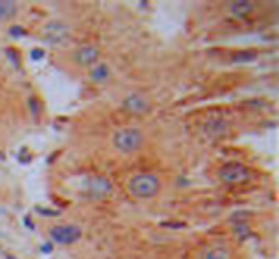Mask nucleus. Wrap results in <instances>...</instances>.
Returning <instances> with one entry per match:
<instances>
[{
	"label": "nucleus",
	"mask_w": 279,
	"mask_h": 259,
	"mask_svg": "<svg viewBox=\"0 0 279 259\" xmlns=\"http://www.w3.org/2000/svg\"><path fill=\"white\" fill-rule=\"evenodd\" d=\"M254 12V2H247V0H237L230 4V13L235 17H245L249 13Z\"/></svg>",
	"instance_id": "obj_12"
},
{
	"label": "nucleus",
	"mask_w": 279,
	"mask_h": 259,
	"mask_svg": "<svg viewBox=\"0 0 279 259\" xmlns=\"http://www.w3.org/2000/svg\"><path fill=\"white\" fill-rule=\"evenodd\" d=\"M20 12V4L14 0H0V23L12 21Z\"/></svg>",
	"instance_id": "obj_11"
},
{
	"label": "nucleus",
	"mask_w": 279,
	"mask_h": 259,
	"mask_svg": "<svg viewBox=\"0 0 279 259\" xmlns=\"http://www.w3.org/2000/svg\"><path fill=\"white\" fill-rule=\"evenodd\" d=\"M50 238L55 244H75L82 238V229L75 223H65V225H55L50 229Z\"/></svg>",
	"instance_id": "obj_4"
},
{
	"label": "nucleus",
	"mask_w": 279,
	"mask_h": 259,
	"mask_svg": "<svg viewBox=\"0 0 279 259\" xmlns=\"http://www.w3.org/2000/svg\"><path fill=\"white\" fill-rule=\"evenodd\" d=\"M88 76L96 84H103V82H107V80L111 78V67H109L107 63H96V65H92V69H90Z\"/></svg>",
	"instance_id": "obj_10"
},
{
	"label": "nucleus",
	"mask_w": 279,
	"mask_h": 259,
	"mask_svg": "<svg viewBox=\"0 0 279 259\" xmlns=\"http://www.w3.org/2000/svg\"><path fill=\"white\" fill-rule=\"evenodd\" d=\"M73 57H75L77 65L92 67L98 63V59H100V48L92 46V44H84V46H81L79 50H75Z\"/></svg>",
	"instance_id": "obj_8"
},
{
	"label": "nucleus",
	"mask_w": 279,
	"mask_h": 259,
	"mask_svg": "<svg viewBox=\"0 0 279 259\" xmlns=\"http://www.w3.org/2000/svg\"><path fill=\"white\" fill-rule=\"evenodd\" d=\"M199 259H232V250L224 244H214L201 250Z\"/></svg>",
	"instance_id": "obj_9"
},
{
	"label": "nucleus",
	"mask_w": 279,
	"mask_h": 259,
	"mask_svg": "<svg viewBox=\"0 0 279 259\" xmlns=\"http://www.w3.org/2000/svg\"><path fill=\"white\" fill-rule=\"evenodd\" d=\"M69 34H71V27L63 21H50L42 27V38L50 44H60L69 38Z\"/></svg>",
	"instance_id": "obj_7"
},
{
	"label": "nucleus",
	"mask_w": 279,
	"mask_h": 259,
	"mask_svg": "<svg viewBox=\"0 0 279 259\" xmlns=\"http://www.w3.org/2000/svg\"><path fill=\"white\" fill-rule=\"evenodd\" d=\"M143 141L145 137H143L142 130L138 128H119L113 133V147L123 154H132L140 151L143 147Z\"/></svg>",
	"instance_id": "obj_2"
},
{
	"label": "nucleus",
	"mask_w": 279,
	"mask_h": 259,
	"mask_svg": "<svg viewBox=\"0 0 279 259\" xmlns=\"http://www.w3.org/2000/svg\"><path fill=\"white\" fill-rule=\"evenodd\" d=\"M123 109L128 114L134 116H142V114L151 111V101L150 97L142 92H130L128 95H124L123 99Z\"/></svg>",
	"instance_id": "obj_5"
},
{
	"label": "nucleus",
	"mask_w": 279,
	"mask_h": 259,
	"mask_svg": "<svg viewBox=\"0 0 279 259\" xmlns=\"http://www.w3.org/2000/svg\"><path fill=\"white\" fill-rule=\"evenodd\" d=\"M126 189H128L130 196L138 200H147L161 193V180L151 172L136 173L128 180Z\"/></svg>",
	"instance_id": "obj_1"
},
{
	"label": "nucleus",
	"mask_w": 279,
	"mask_h": 259,
	"mask_svg": "<svg viewBox=\"0 0 279 259\" xmlns=\"http://www.w3.org/2000/svg\"><path fill=\"white\" fill-rule=\"evenodd\" d=\"M245 55H235L233 57V61L237 63V61H247V59H254L256 57V52H243Z\"/></svg>",
	"instance_id": "obj_13"
},
{
	"label": "nucleus",
	"mask_w": 279,
	"mask_h": 259,
	"mask_svg": "<svg viewBox=\"0 0 279 259\" xmlns=\"http://www.w3.org/2000/svg\"><path fill=\"white\" fill-rule=\"evenodd\" d=\"M111 193H113V185L105 175H92L82 187V196L86 200H92V202L107 198Z\"/></svg>",
	"instance_id": "obj_3"
},
{
	"label": "nucleus",
	"mask_w": 279,
	"mask_h": 259,
	"mask_svg": "<svg viewBox=\"0 0 279 259\" xmlns=\"http://www.w3.org/2000/svg\"><path fill=\"white\" fill-rule=\"evenodd\" d=\"M218 177L224 183H243L251 177V172H249V168L239 164V162H228L226 166L220 168Z\"/></svg>",
	"instance_id": "obj_6"
}]
</instances>
